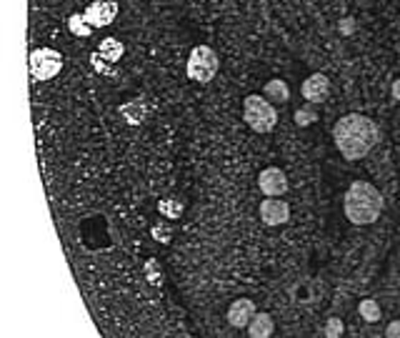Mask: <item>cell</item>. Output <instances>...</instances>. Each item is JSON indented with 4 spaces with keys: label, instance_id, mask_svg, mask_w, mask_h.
I'll use <instances>...</instances> for the list:
<instances>
[{
    "label": "cell",
    "instance_id": "30bf717a",
    "mask_svg": "<svg viewBox=\"0 0 400 338\" xmlns=\"http://www.w3.org/2000/svg\"><path fill=\"white\" fill-rule=\"evenodd\" d=\"M255 316V303L250 298L233 301V306L228 308V323L233 328H245Z\"/></svg>",
    "mask_w": 400,
    "mask_h": 338
},
{
    "label": "cell",
    "instance_id": "7a4b0ae2",
    "mask_svg": "<svg viewBox=\"0 0 400 338\" xmlns=\"http://www.w3.org/2000/svg\"><path fill=\"white\" fill-rule=\"evenodd\" d=\"M343 211L353 226H370L383 213V196L368 180H353L345 191Z\"/></svg>",
    "mask_w": 400,
    "mask_h": 338
},
{
    "label": "cell",
    "instance_id": "603a6c76",
    "mask_svg": "<svg viewBox=\"0 0 400 338\" xmlns=\"http://www.w3.org/2000/svg\"><path fill=\"white\" fill-rule=\"evenodd\" d=\"M353 28H356V26H353V20L345 18V20H343V26H340V33H345V35H348V33H353Z\"/></svg>",
    "mask_w": 400,
    "mask_h": 338
},
{
    "label": "cell",
    "instance_id": "44dd1931",
    "mask_svg": "<svg viewBox=\"0 0 400 338\" xmlns=\"http://www.w3.org/2000/svg\"><path fill=\"white\" fill-rule=\"evenodd\" d=\"M388 338H400V321H390V326L385 328Z\"/></svg>",
    "mask_w": 400,
    "mask_h": 338
},
{
    "label": "cell",
    "instance_id": "8fae6325",
    "mask_svg": "<svg viewBox=\"0 0 400 338\" xmlns=\"http://www.w3.org/2000/svg\"><path fill=\"white\" fill-rule=\"evenodd\" d=\"M275 331V321L270 313H255L253 321L248 323V333L253 338H268V336H273Z\"/></svg>",
    "mask_w": 400,
    "mask_h": 338
},
{
    "label": "cell",
    "instance_id": "277c9868",
    "mask_svg": "<svg viewBox=\"0 0 400 338\" xmlns=\"http://www.w3.org/2000/svg\"><path fill=\"white\" fill-rule=\"evenodd\" d=\"M218 68H220V60H218V53L210 48V45H195L188 58V78L195 81V83H210L216 78Z\"/></svg>",
    "mask_w": 400,
    "mask_h": 338
},
{
    "label": "cell",
    "instance_id": "7402d4cb",
    "mask_svg": "<svg viewBox=\"0 0 400 338\" xmlns=\"http://www.w3.org/2000/svg\"><path fill=\"white\" fill-rule=\"evenodd\" d=\"M390 96H393V101H400V78H398V81H393V88H390Z\"/></svg>",
    "mask_w": 400,
    "mask_h": 338
},
{
    "label": "cell",
    "instance_id": "52a82bcc",
    "mask_svg": "<svg viewBox=\"0 0 400 338\" xmlns=\"http://www.w3.org/2000/svg\"><path fill=\"white\" fill-rule=\"evenodd\" d=\"M258 185H261V191L266 193V196H270V198H280V196H286V193H288L286 173L280 171V168H275V166L261 171V176H258Z\"/></svg>",
    "mask_w": 400,
    "mask_h": 338
},
{
    "label": "cell",
    "instance_id": "6da1fadb",
    "mask_svg": "<svg viewBox=\"0 0 400 338\" xmlns=\"http://www.w3.org/2000/svg\"><path fill=\"white\" fill-rule=\"evenodd\" d=\"M333 141L345 160H360L378 146L381 128L368 115L348 113L333 126Z\"/></svg>",
    "mask_w": 400,
    "mask_h": 338
},
{
    "label": "cell",
    "instance_id": "5b68a950",
    "mask_svg": "<svg viewBox=\"0 0 400 338\" xmlns=\"http://www.w3.org/2000/svg\"><path fill=\"white\" fill-rule=\"evenodd\" d=\"M28 68H31V78L33 81H53L58 73L63 71V56L53 48H38L33 51L31 58H28Z\"/></svg>",
    "mask_w": 400,
    "mask_h": 338
},
{
    "label": "cell",
    "instance_id": "2e32d148",
    "mask_svg": "<svg viewBox=\"0 0 400 338\" xmlns=\"http://www.w3.org/2000/svg\"><path fill=\"white\" fill-rule=\"evenodd\" d=\"M121 113L125 115V121L130 123V126H138V123H143V118H146V113H143V103L140 101L125 103L121 108Z\"/></svg>",
    "mask_w": 400,
    "mask_h": 338
},
{
    "label": "cell",
    "instance_id": "3957f363",
    "mask_svg": "<svg viewBox=\"0 0 400 338\" xmlns=\"http://www.w3.org/2000/svg\"><path fill=\"white\" fill-rule=\"evenodd\" d=\"M243 121L255 133H270L278 123V110L266 96H248L243 101Z\"/></svg>",
    "mask_w": 400,
    "mask_h": 338
},
{
    "label": "cell",
    "instance_id": "ba28073f",
    "mask_svg": "<svg viewBox=\"0 0 400 338\" xmlns=\"http://www.w3.org/2000/svg\"><path fill=\"white\" fill-rule=\"evenodd\" d=\"M261 221L266 226H283L290 221V205L286 201L266 196V201L261 203Z\"/></svg>",
    "mask_w": 400,
    "mask_h": 338
},
{
    "label": "cell",
    "instance_id": "ffe728a7",
    "mask_svg": "<svg viewBox=\"0 0 400 338\" xmlns=\"http://www.w3.org/2000/svg\"><path fill=\"white\" fill-rule=\"evenodd\" d=\"M153 238H158L160 243H171V236H173V228L168 223H158V226H153Z\"/></svg>",
    "mask_w": 400,
    "mask_h": 338
},
{
    "label": "cell",
    "instance_id": "7c38bea8",
    "mask_svg": "<svg viewBox=\"0 0 400 338\" xmlns=\"http://www.w3.org/2000/svg\"><path fill=\"white\" fill-rule=\"evenodd\" d=\"M263 96L268 101H275V103H288L290 101V88L283 78H273V81H268L266 88H263Z\"/></svg>",
    "mask_w": 400,
    "mask_h": 338
},
{
    "label": "cell",
    "instance_id": "9c48e42d",
    "mask_svg": "<svg viewBox=\"0 0 400 338\" xmlns=\"http://www.w3.org/2000/svg\"><path fill=\"white\" fill-rule=\"evenodd\" d=\"M300 93H303V98L308 103H323L325 98H328V93H331V81H328V76H323V73H313V76H308L303 81V85H300Z\"/></svg>",
    "mask_w": 400,
    "mask_h": 338
},
{
    "label": "cell",
    "instance_id": "8992f818",
    "mask_svg": "<svg viewBox=\"0 0 400 338\" xmlns=\"http://www.w3.org/2000/svg\"><path fill=\"white\" fill-rule=\"evenodd\" d=\"M118 10H121V6L115 0H93L88 10L83 13V18L90 28H105L115 20Z\"/></svg>",
    "mask_w": 400,
    "mask_h": 338
},
{
    "label": "cell",
    "instance_id": "4fadbf2b",
    "mask_svg": "<svg viewBox=\"0 0 400 338\" xmlns=\"http://www.w3.org/2000/svg\"><path fill=\"white\" fill-rule=\"evenodd\" d=\"M123 53H125V45L118 38H105L98 45V56H101L103 60H108V63H118L123 58Z\"/></svg>",
    "mask_w": 400,
    "mask_h": 338
},
{
    "label": "cell",
    "instance_id": "d6986e66",
    "mask_svg": "<svg viewBox=\"0 0 400 338\" xmlns=\"http://www.w3.org/2000/svg\"><path fill=\"white\" fill-rule=\"evenodd\" d=\"M343 331H345L343 321L333 316V319H328V323H325V331H323V333H325L328 338H338V336H343Z\"/></svg>",
    "mask_w": 400,
    "mask_h": 338
},
{
    "label": "cell",
    "instance_id": "ac0fdd59",
    "mask_svg": "<svg viewBox=\"0 0 400 338\" xmlns=\"http://www.w3.org/2000/svg\"><path fill=\"white\" fill-rule=\"evenodd\" d=\"M318 121V113L313 110V103L311 105H305V108H300V110H295V123L298 126H311V123H315Z\"/></svg>",
    "mask_w": 400,
    "mask_h": 338
},
{
    "label": "cell",
    "instance_id": "5bb4252c",
    "mask_svg": "<svg viewBox=\"0 0 400 338\" xmlns=\"http://www.w3.org/2000/svg\"><path fill=\"white\" fill-rule=\"evenodd\" d=\"M358 313H360V319L365 323H378L381 321V306H378V301L373 298H363L358 303Z\"/></svg>",
    "mask_w": 400,
    "mask_h": 338
},
{
    "label": "cell",
    "instance_id": "9a60e30c",
    "mask_svg": "<svg viewBox=\"0 0 400 338\" xmlns=\"http://www.w3.org/2000/svg\"><path fill=\"white\" fill-rule=\"evenodd\" d=\"M158 211L163 213L168 221H175V218L183 216L185 205H183V201H178V198H166V201H160L158 203Z\"/></svg>",
    "mask_w": 400,
    "mask_h": 338
},
{
    "label": "cell",
    "instance_id": "e0dca14e",
    "mask_svg": "<svg viewBox=\"0 0 400 338\" xmlns=\"http://www.w3.org/2000/svg\"><path fill=\"white\" fill-rule=\"evenodd\" d=\"M68 28H70V33H73V35H90V33H93V28L85 23L83 15H70V18H68Z\"/></svg>",
    "mask_w": 400,
    "mask_h": 338
}]
</instances>
